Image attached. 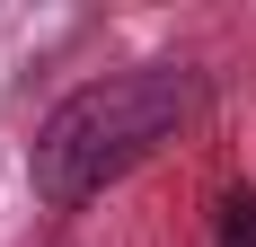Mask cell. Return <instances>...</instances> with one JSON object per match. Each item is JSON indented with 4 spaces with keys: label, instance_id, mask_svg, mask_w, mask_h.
Listing matches in <instances>:
<instances>
[{
    "label": "cell",
    "instance_id": "1",
    "mask_svg": "<svg viewBox=\"0 0 256 247\" xmlns=\"http://www.w3.org/2000/svg\"><path fill=\"white\" fill-rule=\"evenodd\" d=\"M194 115H204V71H186V62H142V71L88 80L36 132V194L53 212H80L124 168H142L168 132H186Z\"/></svg>",
    "mask_w": 256,
    "mask_h": 247
},
{
    "label": "cell",
    "instance_id": "2",
    "mask_svg": "<svg viewBox=\"0 0 256 247\" xmlns=\"http://www.w3.org/2000/svg\"><path fill=\"white\" fill-rule=\"evenodd\" d=\"M221 247H256V194H221Z\"/></svg>",
    "mask_w": 256,
    "mask_h": 247
}]
</instances>
